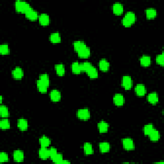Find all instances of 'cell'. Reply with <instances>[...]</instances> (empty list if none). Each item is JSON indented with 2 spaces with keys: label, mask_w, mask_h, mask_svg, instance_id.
<instances>
[{
  "label": "cell",
  "mask_w": 164,
  "mask_h": 164,
  "mask_svg": "<svg viewBox=\"0 0 164 164\" xmlns=\"http://www.w3.org/2000/svg\"><path fill=\"white\" fill-rule=\"evenodd\" d=\"M16 10L19 13H26L31 9L32 7L28 3L23 1H17L15 4Z\"/></svg>",
  "instance_id": "obj_1"
},
{
  "label": "cell",
  "mask_w": 164,
  "mask_h": 164,
  "mask_svg": "<svg viewBox=\"0 0 164 164\" xmlns=\"http://www.w3.org/2000/svg\"><path fill=\"white\" fill-rule=\"evenodd\" d=\"M77 116L81 120H88L90 117V113L88 108H83L80 109L77 112Z\"/></svg>",
  "instance_id": "obj_2"
},
{
  "label": "cell",
  "mask_w": 164,
  "mask_h": 164,
  "mask_svg": "<svg viewBox=\"0 0 164 164\" xmlns=\"http://www.w3.org/2000/svg\"><path fill=\"white\" fill-rule=\"evenodd\" d=\"M133 82L130 76H124L121 80V85L125 90H130L132 87Z\"/></svg>",
  "instance_id": "obj_3"
},
{
  "label": "cell",
  "mask_w": 164,
  "mask_h": 164,
  "mask_svg": "<svg viewBox=\"0 0 164 164\" xmlns=\"http://www.w3.org/2000/svg\"><path fill=\"white\" fill-rule=\"evenodd\" d=\"M122 143L124 149L128 151H131L135 149V144L132 138H125L122 140Z\"/></svg>",
  "instance_id": "obj_4"
},
{
  "label": "cell",
  "mask_w": 164,
  "mask_h": 164,
  "mask_svg": "<svg viewBox=\"0 0 164 164\" xmlns=\"http://www.w3.org/2000/svg\"><path fill=\"white\" fill-rule=\"evenodd\" d=\"M113 103L117 107L123 106L125 103L124 96L121 94H115L113 96Z\"/></svg>",
  "instance_id": "obj_5"
},
{
  "label": "cell",
  "mask_w": 164,
  "mask_h": 164,
  "mask_svg": "<svg viewBox=\"0 0 164 164\" xmlns=\"http://www.w3.org/2000/svg\"><path fill=\"white\" fill-rule=\"evenodd\" d=\"M12 74L13 78H15L16 80H21L24 76V73L23 69L18 67L12 71Z\"/></svg>",
  "instance_id": "obj_6"
},
{
  "label": "cell",
  "mask_w": 164,
  "mask_h": 164,
  "mask_svg": "<svg viewBox=\"0 0 164 164\" xmlns=\"http://www.w3.org/2000/svg\"><path fill=\"white\" fill-rule=\"evenodd\" d=\"M135 92L138 96H144L146 93V88L143 84H138L135 88Z\"/></svg>",
  "instance_id": "obj_7"
},
{
  "label": "cell",
  "mask_w": 164,
  "mask_h": 164,
  "mask_svg": "<svg viewBox=\"0 0 164 164\" xmlns=\"http://www.w3.org/2000/svg\"><path fill=\"white\" fill-rule=\"evenodd\" d=\"M78 57L81 58H87L90 57V49L88 47L86 46L84 48L80 50L78 52Z\"/></svg>",
  "instance_id": "obj_8"
},
{
  "label": "cell",
  "mask_w": 164,
  "mask_h": 164,
  "mask_svg": "<svg viewBox=\"0 0 164 164\" xmlns=\"http://www.w3.org/2000/svg\"><path fill=\"white\" fill-rule=\"evenodd\" d=\"M13 160L17 162H21L24 160V153L21 150H16L13 154Z\"/></svg>",
  "instance_id": "obj_9"
},
{
  "label": "cell",
  "mask_w": 164,
  "mask_h": 164,
  "mask_svg": "<svg viewBox=\"0 0 164 164\" xmlns=\"http://www.w3.org/2000/svg\"><path fill=\"white\" fill-rule=\"evenodd\" d=\"M50 98H51L52 101L58 102L61 99L60 92L56 89L51 90L50 92Z\"/></svg>",
  "instance_id": "obj_10"
},
{
  "label": "cell",
  "mask_w": 164,
  "mask_h": 164,
  "mask_svg": "<svg viewBox=\"0 0 164 164\" xmlns=\"http://www.w3.org/2000/svg\"><path fill=\"white\" fill-rule=\"evenodd\" d=\"M38 21L43 26H47L49 24V17L46 13H42L38 17Z\"/></svg>",
  "instance_id": "obj_11"
},
{
  "label": "cell",
  "mask_w": 164,
  "mask_h": 164,
  "mask_svg": "<svg viewBox=\"0 0 164 164\" xmlns=\"http://www.w3.org/2000/svg\"><path fill=\"white\" fill-rule=\"evenodd\" d=\"M99 67L102 71H108L110 69V63L106 59H101L99 61Z\"/></svg>",
  "instance_id": "obj_12"
},
{
  "label": "cell",
  "mask_w": 164,
  "mask_h": 164,
  "mask_svg": "<svg viewBox=\"0 0 164 164\" xmlns=\"http://www.w3.org/2000/svg\"><path fill=\"white\" fill-rule=\"evenodd\" d=\"M26 18L31 21H35L38 18V13L36 10L32 8L26 14Z\"/></svg>",
  "instance_id": "obj_13"
},
{
  "label": "cell",
  "mask_w": 164,
  "mask_h": 164,
  "mask_svg": "<svg viewBox=\"0 0 164 164\" xmlns=\"http://www.w3.org/2000/svg\"><path fill=\"white\" fill-rule=\"evenodd\" d=\"M113 12L116 15H120L123 12V5L119 3H115V4L113 5Z\"/></svg>",
  "instance_id": "obj_14"
},
{
  "label": "cell",
  "mask_w": 164,
  "mask_h": 164,
  "mask_svg": "<svg viewBox=\"0 0 164 164\" xmlns=\"http://www.w3.org/2000/svg\"><path fill=\"white\" fill-rule=\"evenodd\" d=\"M18 126L21 131H26L28 127L27 120L24 119H19L18 121Z\"/></svg>",
  "instance_id": "obj_15"
},
{
  "label": "cell",
  "mask_w": 164,
  "mask_h": 164,
  "mask_svg": "<svg viewBox=\"0 0 164 164\" xmlns=\"http://www.w3.org/2000/svg\"><path fill=\"white\" fill-rule=\"evenodd\" d=\"M38 155L40 158L43 160H46L47 158H49V149H47L46 148H42L38 151Z\"/></svg>",
  "instance_id": "obj_16"
},
{
  "label": "cell",
  "mask_w": 164,
  "mask_h": 164,
  "mask_svg": "<svg viewBox=\"0 0 164 164\" xmlns=\"http://www.w3.org/2000/svg\"><path fill=\"white\" fill-rule=\"evenodd\" d=\"M140 64L143 67H148L151 64V57L148 55H144L140 59Z\"/></svg>",
  "instance_id": "obj_17"
},
{
  "label": "cell",
  "mask_w": 164,
  "mask_h": 164,
  "mask_svg": "<svg viewBox=\"0 0 164 164\" xmlns=\"http://www.w3.org/2000/svg\"><path fill=\"white\" fill-rule=\"evenodd\" d=\"M99 150L102 153H106L109 152L110 149V145L108 142H101L99 145Z\"/></svg>",
  "instance_id": "obj_18"
},
{
  "label": "cell",
  "mask_w": 164,
  "mask_h": 164,
  "mask_svg": "<svg viewBox=\"0 0 164 164\" xmlns=\"http://www.w3.org/2000/svg\"><path fill=\"white\" fill-rule=\"evenodd\" d=\"M148 101L151 104H156L158 101V96L156 92H151L148 96Z\"/></svg>",
  "instance_id": "obj_19"
},
{
  "label": "cell",
  "mask_w": 164,
  "mask_h": 164,
  "mask_svg": "<svg viewBox=\"0 0 164 164\" xmlns=\"http://www.w3.org/2000/svg\"><path fill=\"white\" fill-rule=\"evenodd\" d=\"M108 128H109V125H108V124L106 123L105 121H102L101 122H99L98 124L99 131L100 133H106L108 131Z\"/></svg>",
  "instance_id": "obj_20"
},
{
  "label": "cell",
  "mask_w": 164,
  "mask_h": 164,
  "mask_svg": "<svg viewBox=\"0 0 164 164\" xmlns=\"http://www.w3.org/2000/svg\"><path fill=\"white\" fill-rule=\"evenodd\" d=\"M37 86L38 91L41 93H46L48 90V86L43 82H41L40 80H38L37 81Z\"/></svg>",
  "instance_id": "obj_21"
},
{
  "label": "cell",
  "mask_w": 164,
  "mask_h": 164,
  "mask_svg": "<svg viewBox=\"0 0 164 164\" xmlns=\"http://www.w3.org/2000/svg\"><path fill=\"white\" fill-rule=\"evenodd\" d=\"M146 14L147 18L149 19H154L155 18H156L157 12V10L154 9V8H148V9H146Z\"/></svg>",
  "instance_id": "obj_22"
},
{
  "label": "cell",
  "mask_w": 164,
  "mask_h": 164,
  "mask_svg": "<svg viewBox=\"0 0 164 164\" xmlns=\"http://www.w3.org/2000/svg\"><path fill=\"white\" fill-rule=\"evenodd\" d=\"M149 136L150 140H152V141H154V142L158 141V140L160 139V135L159 132H158V130H155V128L153 129V130L151 133H150V134L149 135Z\"/></svg>",
  "instance_id": "obj_23"
},
{
  "label": "cell",
  "mask_w": 164,
  "mask_h": 164,
  "mask_svg": "<svg viewBox=\"0 0 164 164\" xmlns=\"http://www.w3.org/2000/svg\"><path fill=\"white\" fill-rule=\"evenodd\" d=\"M49 39L52 43H54V44L60 43L61 41L60 35L58 32L53 33L52 34L50 35Z\"/></svg>",
  "instance_id": "obj_24"
},
{
  "label": "cell",
  "mask_w": 164,
  "mask_h": 164,
  "mask_svg": "<svg viewBox=\"0 0 164 164\" xmlns=\"http://www.w3.org/2000/svg\"><path fill=\"white\" fill-rule=\"evenodd\" d=\"M87 73L88 76L92 79H95L98 77V71L94 66L92 67L87 72Z\"/></svg>",
  "instance_id": "obj_25"
},
{
  "label": "cell",
  "mask_w": 164,
  "mask_h": 164,
  "mask_svg": "<svg viewBox=\"0 0 164 164\" xmlns=\"http://www.w3.org/2000/svg\"><path fill=\"white\" fill-rule=\"evenodd\" d=\"M73 46H74V49L75 51L78 53L79 51H80V50L87 46V45H86L84 42L79 40V41L74 42L73 44Z\"/></svg>",
  "instance_id": "obj_26"
},
{
  "label": "cell",
  "mask_w": 164,
  "mask_h": 164,
  "mask_svg": "<svg viewBox=\"0 0 164 164\" xmlns=\"http://www.w3.org/2000/svg\"><path fill=\"white\" fill-rule=\"evenodd\" d=\"M39 143L41 147H43V148H47V147L49 146L50 143H51V140H50L48 137H46V136H43V137L39 138Z\"/></svg>",
  "instance_id": "obj_27"
},
{
  "label": "cell",
  "mask_w": 164,
  "mask_h": 164,
  "mask_svg": "<svg viewBox=\"0 0 164 164\" xmlns=\"http://www.w3.org/2000/svg\"><path fill=\"white\" fill-rule=\"evenodd\" d=\"M57 74L60 76H63L65 74V67L62 63L57 64L55 67Z\"/></svg>",
  "instance_id": "obj_28"
},
{
  "label": "cell",
  "mask_w": 164,
  "mask_h": 164,
  "mask_svg": "<svg viewBox=\"0 0 164 164\" xmlns=\"http://www.w3.org/2000/svg\"><path fill=\"white\" fill-rule=\"evenodd\" d=\"M83 150H84L85 154L87 155L93 154V153H94L92 146L91 145V144L88 143V142L84 144V145H83Z\"/></svg>",
  "instance_id": "obj_29"
},
{
  "label": "cell",
  "mask_w": 164,
  "mask_h": 164,
  "mask_svg": "<svg viewBox=\"0 0 164 164\" xmlns=\"http://www.w3.org/2000/svg\"><path fill=\"white\" fill-rule=\"evenodd\" d=\"M72 71L74 74H79L81 73V67H80V63L78 62H74L71 65Z\"/></svg>",
  "instance_id": "obj_30"
},
{
  "label": "cell",
  "mask_w": 164,
  "mask_h": 164,
  "mask_svg": "<svg viewBox=\"0 0 164 164\" xmlns=\"http://www.w3.org/2000/svg\"><path fill=\"white\" fill-rule=\"evenodd\" d=\"M10 123L8 119L5 118L3 119L0 121V128L2 130H7L10 128Z\"/></svg>",
  "instance_id": "obj_31"
},
{
  "label": "cell",
  "mask_w": 164,
  "mask_h": 164,
  "mask_svg": "<svg viewBox=\"0 0 164 164\" xmlns=\"http://www.w3.org/2000/svg\"><path fill=\"white\" fill-rule=\"evenodd\" d=\"M124 18H126L127 20H128L132 24L134 23L136 21L135 14L132 12H127L124 16Z\"/></svg>",
  "instance_id": "obj_32"
},
{
  "label": "cell",
  "mask_w": 164,
  "mask_h": 164,
  "mask_svg": "<svg viewBox=\"0 0 164 164\" xmlns=\"http://www.w3.org/2000/svg\"><path fill=\"white\" fill-rule=\"evenodd\" d=\"M0 114L3 118H7L9 115L8 108L5 105H1L0 107Z\"/></svg>",
  "instance_id": "obj_33"
},
{
  "label": "cell",
  "mask_w": 164,
  "mask_h": 164,
  "mask_svg": "<svg viewBox=\"0 0 164 164\" xmlns=\"http://www.w3.org/2000/svg\"><path fill=\"white\" fill-rule=\"evenodd\" d=\"M92 67V65L88 62H85L80 63V67H81L82 72H86L87 73Z\"/></svg>",
  "instance_id": "obj_34"
},
{
  "label": "cell",
  "mask_w": 164,
  "mask_h": 164,
  "mask_svg": "<svg viewBox=\"0 0 164 164\" xmlns=\"http://www.w3.org/2000/svg\"><path fill=\"white\" fill-rule=\"evenodd\" d=\"M41 82H43L44 83L49 87V78L47 74H42L39 76V79Z\"/></svg>",
  "instance_id": "obj_35"
},
{
  "label": "cell",
  "mask_w": 164,
  "mask_h": 164,
  "mask_svg": "<svg viewBox=\"0 0 164 164\" xmlns=\"http://www.w3.org/2000/svg\"><path fill=\"white\" fill-rule=\"evenodd\" d=\"M9 53L10 50L7 44H2V45L0 46V53L1 55H8L9 54Z\"/></svg>",
  "instance_id": "obj_36"
},
{
  "label": "cell",
  "mask_w": 164,
  "mask_h": 164,
  "mask_svg": "<svg viewBox=\"0 0 164 164\" xmlns=\"http://www.w3.org/2000/svg\"><path fill=\"white\" fill-rule=\"evenodd\" d=\"M153 129L154 127L153 126V124H147L144 127V133L146 135H149L150 134V133L153 130Z\"/></svg>",
  "instance_id": "obj_37"
},
{
  "label": "cell",
  "mask_w": 164,
  "mask_h": 164,
  "mask_svg": "<svg viewBox=\"0 0 164 164\" xmlns=\"http://www.w3.org/2000/svg\"><path fill=\"white\" fill-rule=\"evenodd\" d=\"M51 160L53 162L55 163H59L60 164V163L62 162V161L63 160V156L62 154L60 153H57L55 157H53L51 158Z\"/></svg>",
  "instance_id": "obj_38"
},
{
  "label": "cell",
  "mask_w": 164,
  "mask_h": 164,
  "mask_svg": "<svg viewBox=\"0 0 164 164\" xmlns=\"http://www.w3.org/2000/svg\"><path fill=\"white\" fill-rule=\"evenodd\" d=\"M156 62L160 65H163L164 64V55L163 53H162L161 55H157V57L156 58Z\"/></svg>",
  "instance_id": "obj_39"
},
{
  "label": "cell",
  "mask_w": 164,
  "mask_h": 164,
  "mask_svg": "<svg viewBox=\"0 0 164 164\" xmlns=\"http://www.w3.org/2000/svg\"><path fill=\"white\" fill-rule=\"evenodd\" d=\"M8 161V156L6 153L1 152L0 153V162H6Z\"/></svg>",
  "instance_id": "obj_40"
},
{
  "label": "cell",
  "mask_w": 164,
  "mask_h": 164,
  "mask_svg": "<svg viewBox=\"0 0 164 164\" xmlns=\"http://www.w3.org/2000/svg\"><path fill=\"white\" fill-rule=\"evenodd\" d=\"M49 158H51V159L58 153L57 149H55V148H50V149H49Z\"/></svg>",
  "instance_id": "obj_41"
},
{
  "label": "cell",
  "mask_w": 164,
  "mask_h": 164,
  "mask_svg": "<svg viewBox=\"0 0 164 164\" xmlns=\"http://www.w3.org/2000/svg\"><path fill=\"white\" fill-rule=\"evenodd\" d=\"M122 24H123L125 27H130L132 24L128 20H127V19L124 18L122 19Z\"/></svg>",
  "instance_id": "obj_42"
},
{
  "label": "cell",
  "mask_w": 164,
  "mask_h": 164,
  "mask_svg": "<svg viewBox=\"0 0 164 164\" xmlns=\"http://www.w3.org/2000/svg\"><path fill=\"white\" fill-rule=\"evenodd\" d=\"M71 162H69V161H68V160H63L62 161V162L60 163V164H63V163H70Z\"/></svg>",
  "instance_id": "obj_43"
},
{
  "label": "cell",
  "mask_w": 164,
  "mask_h": 164,
  "mask_svg": "<svg viewBox=\"0 0 164 164\" xmlns=\"http://www.w3.org/2000/svg\"><path fill=\"white\" fill-rule=\"evenodd\" d=\"M0 99H1V100H0V103H2V100H3V97L1 96L0 97Z\"/></svg>",
  "instance_id": "obj_44"
}]
</instances>
